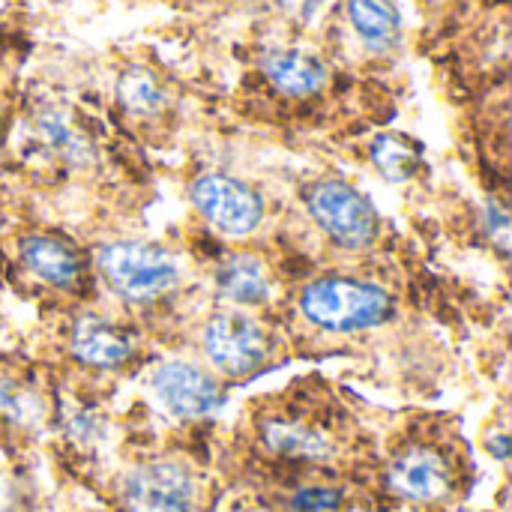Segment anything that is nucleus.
<instances>
[{"label": "nucleus", "mask_w": 512, "mask_h": 512, "mask_svg": "<svg viewBox=\"0 0 512 512\" xmlns=\"http://www.w3.org/2000/svg\"><path fill=\"white\" fill-rule=\"evenodd\" d=\"M393 297L363 279L351 276H324L303 288L300 294V312L303 318L330 333H357L381 327L393 318Z\"/></svg>", "instance_id": "f257e3e1"}, {"label": "nucleus", "mask_w": 512, "mask_h": 512, "mask_svg": "<svg viewBox=\"0 0 512 512\" xmlns=\"http://www.w3.org/2000/svg\"><path fill=\"white\" fill-rule=\"evenodd\" d=\"M96 270L105 285L129 303H156L177 291L183 270L180 261L144 240H114L96 249Z\"/></svg>", "instance_id": "f03ea898"}, {"label": "nucleus", "mask_w": 512, "mask_h": 512, "mask_svg": "<svg viewBox=\"0 0 512 512\" xmlns=\"http://www.w3.org/2000/svg\"><path fill=\"white\" fill-rule=\"evenodd\" d=\"M306 207L318 228L348 252L369 249L378 240L381 222L372 201L345 180L327 177L312 183L306 189Z\"/></svg>", "instance_id": "7ed1b4c3"}, {"label": "nucleus", "mask_w": 512, "mask_h": 512, "mask_svg": "<svg viewBox=\"0 0 512 512\" xmlns=\"http://www.w3.org/2000/svg\"><path fill=\"white\" fill-rule=\"evenodd\" d=\"M201 348L207 360L228 378H246L270 363L273 345L267 330L240 309H225L207 318L201 330Z\"/></svg>", "instance_id": "20e7f679"}, {"label": "nucleus", "mask_w": 512, "mask_h": 512, "mask_svg": "<svg viewBox=\"0 0 512 512\" xmlns=\"http://www.w3.org/2000/svg\"><path fill=\"white\" fill-rule=\"evenodd\" d=\"M192 207L225 237H249L264 219L261 195L228 174H204L189 189Z\"/></svg>", "instance_id": "39448f33"}, {"label": "nucleus", "mask_w": 512, "mask_h": 512, "mask_svg": "<svg viewBox=\"0 0 512 512\" xmlns=\"http://www.w3.org/2000/svg\"><path fill=\"white\" fill-rule=\"evenodd\" d=\"M387 486L402 501L438 504L447 501L456 489V465L438 444H408L402 447L387 468Z\"/></svg>", "instance_id": "423d86ee"}, {"label": "nucleus", "mask_w": 512, "mask_h": 512, "mask_svg": "<svg viewBox=\"0 0 512 512\" xmlns=\"http://www.w3.org/2000/svg\"><path fill=\"white\" fill-rule=\"evenodd\" d=\"M123 501L132 512H198V480L180 462H147L126 474Z\"/></svg>", "instance_id": "0eeeda50"}, {"label": "nucleus", "mask_w": 512, "mask_h": 512, "mask_svg": "<svg viewBox=\"0 0 512 512\" xmlns=\"http://www.w3.org/2000/svg\"><path fill=\"white\" fill-rule=\"evenodd\" d=\"M150 390L174 417H183V420L207 417L222 402L219 381L207 369H201L189 360L159 363L150 375Z\"/></svg>", "instance_id": "6e6552de"}, {"label": "nucleus", "mask_w": 512, "mask_h": 512, "mask_svg": "<svg viewBox=\"0 0 512 512\" xmlns=\"http://www.w3.org/2000/svg\"><path fill=\"white\" fill-rule=\"evenodd\" d=\"M261 444L291 462H327L339 453L336 435L303 414H270L258 423Z\"/></svg>", "instance_id": "1a4fd4ad"}, {"label": "nucleus", "mask_w": 512, "mask_h": 512, "mask_svg": "<svg viewBox=\"0 0 512 512\" xmlns=\"http://www.w3.org/2000/svg\"><path fill=\"white\" fill-rule=\"evenodd\" d=\"M69 348L81 366H90L99 372H114V369L126 366L132 357L129 333L102 315L75 318V324L69 330Z\"/></svg>", "instance_id": "9d476101"}, {"label": "nucleus", "mask_w": 512, "mask_h": 512, "mask_svg": "<svg viewBox=\"0 0 512 512\" xmlns=\"http://www.w3.org/2000/svg\"><path fill=\"white\" fill-rule=\"evenodd\" d=\"M21 264L45 285L72 291L84 279V264L81 255L72 243L54 234H30L21 240Z\"/></svg>", "instance_id": "9b49d317"}, {"label": "nucleus", "mask_w": 512, "mask_h": 512, "mask_svg": "<svg viewBox=\"0 0 512 512\" xmlns=\"http://www.w3.org/2000/svg\"><path fill=\"white\" fill-rule=\"evenodd\" d=\"M261 69L267 81L288 96H312L327 84V66L315 54L294 48L267 51L261 57Z\"/></svg>", "instance_id": "f8f14e48"}, {"label": "nucleus", "mask_w": 512, "mask_h": 512, "mask_svg": "<svg viewBox=\"0 0 512 512\" xmlns=\"http://www.w3.org/2000/svg\"><path fill=\"white\" fill-rule=\"evenodd\" d=\"M216 291L231 306H261L270 297V273L264 261L252 255H228L216 267Z\"/></svg>", "instance_id": "ddd939ff"}, {"label": "nucleus", "mask_w": 512, "mask_h": 512, "mask_svg": "<svg viewBox=\"0 0 512 512\" xmlns=\"http://www.w3.org/2000/svg\"><path fill=\"white\" fill-rule=\"evenodd\" d=\"M36 126V138L42 141V147L57 156L60 162L72 165V168H84L93 162V144L90 138L60 111V108H45L36 114L33 120Z\"/></svg>", "instance_id": "4468645a"}, {"label": "nucleus", "mask_w": 512, "mask_h": 512, "mask_svg": "<svg viewBox=\"0 0 512 512\" xmlns=\"http://www.w3.org/2000/svg\"><path fill=\"white\" fill-rule=\"evenodd\" d=\"M348 18L366 48L390 51L399 45L402 18L393 0H348Z\"/></svg>", "instance_id": "2eb2a0df"}, {"label": "nucleus", "mask_w": 512, "mask_h": 512, "mask_svg": "<svg viewBox=\"0 0 512 512\" xmlns=\"http://www.w3.org/2000/svg\"><path fill=\"white\" fill-rule=\"evenodd\" d=\"M117 99L120 105L129 111V114H138V117H153L165 108L168 102V93H165V84L159 81V75L153 69H144V66H132L120 75L117 81Z\"/></svg>", "instance_id": "dca6fc26"}, {"label": "nucleus", "mask_w": 512, "mask_h": 512, "mask_svg": "<svg viewBox=\"0 0 512 512\" xmlns=\"http://www.w3.org/2000/svg\"><path fill=\"white\" fill-rule=\"evenodd\" d=\"M372 162H375V168L387 180L402 183V180L417 174V168H420V147L411 138H405V135H378L372 141Z\"/></svg>", "instance_id": "f3484780"}, {"label": "nucleus", "mask_w": 512, "mask_h": 512, "mask_svg": "<svg viewBox=\"0 0 512 512\" xmlns=\"http://www.w3.org/2000/svg\"><path fill=\"white\" fill-rule=\"evenodd\" d=\"M42 399L36 396V390L24 387L21 381L12 378H0V417L18 429H33L42 423Z\"/></svg>", "instance_id": "a211bd4d"}, {"label": "nucleus", "mask_w": 512, "mask_h": 512, "mask_svg": "<svg viewBox=\"0 0 512 512\" xmlns=\"http://www.w3.org/2000/svg\"><path fill=\"white\" fill-rule=\"evenodd\" d=\"M345 504V492L336 486H300L288 498L291 512H336Z\"/></svg>", "instance_id": "6ab92c4d"}, {"label": "nucleus", "mask_w": 512, "mask_h": 512, "mask_svg": "<svg viewBox=\"0 0 512 512\" xmlns=\"http://www.w3.org/2000/svg\"><path fill=\"white\" fill-rule=\"evenodd\" d=\"M483 231L489 237V243L507 255L510 252V210L501 198H489L486 210H483Z\"/></svg>", "instance_id": "aec40b11"}, {"label": "nucleus", "mask_w": 512, "mask_h": 512, "mask_svg": "<svg viewBox=\"0 0 512 512\" xmlns=\"http://www.w3.org/2000/svg\"><path fill=\"white\" fill-rule=\"evenodd\" d=\"M276 3L285 15H291L297 21H312L327 0H276Z\"/></svg>", "instance_id": "412c9836"}, {"label": "nucleus", "mask_w": 512, "mask_h": 512, "mask_svg": "<svg viewBox=\"0 0 512 512\" xmlns=\"http://www.w3.org/2000/svg\"><path fill=\"white\" fill-rule=\"evenodd\" d=\"M492 453H495L498 459H507V435H504V432L495 438V444H492Z\"/></svg>", "instance_id": "4be33fe9"}]
</instances>
